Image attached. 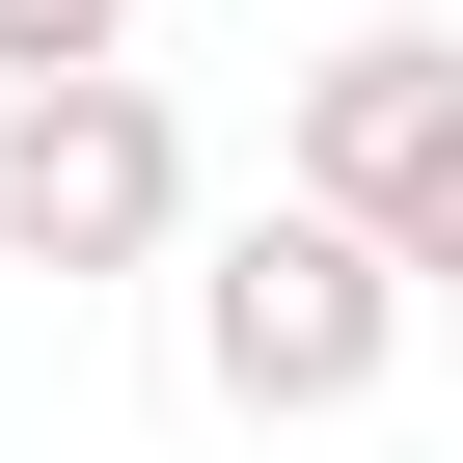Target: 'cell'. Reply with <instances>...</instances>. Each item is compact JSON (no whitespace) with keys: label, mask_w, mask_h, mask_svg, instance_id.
Returning <instances> with one entry per match:
<instances>
[{"label":"cell","mask_w":463,"mask_h":463,"mask_svg":"<svg viewBox=\"0 0 463 463\" xmlns=\"http://www.w3.org/2000/svg\"><path fill=\"white\" fill-rule=\"evenodd\" d=\"M164 273H191V382L246 409V436H327V409L409 382V273L354 246V218H300V191L218 218V246H164Z\"/></svg>","instance_id":"6da1fadb"},{"label":"cell","mask_w":463,"mask_h":463,"mask_svg":"<svg viewBox=\"0 0 463 463\" xmlns=\"http://www.w3.org/2000/svg\"><path fill=\"white\" fill-rule=\"evenodd\" d=\"M273 191H300V218H354L409 300H463V28H327V55H300Z\"/></svg>","instance_id":"7a4b0ae2"},{"label":"cell","mask_w":463,"mask_h":463,"mask_svg":"<svg viewBox=\"0 0 463 463\" xmlns=\"http://www.w3.org/2000/svg\"><path fill=\"white\" fill-rule=\"evenodd\" d=\"M191 246V109L109 82H0V273H164Z\"/></svg>","instance_id":"3957f363"},{"label":"cell","mask_w":463,"mask_h":463,"mask_svg":"<svg viewBox=\"0 0 463 463\" xmlns=\"http://www.w3.org/2000/svg\"><path fill=\"white\" fill-rule=\"evenodd\" d=\"M137 55V0H0V82H109Z\"/></svg>","instance_id":"277c9868"}]
</instances>
